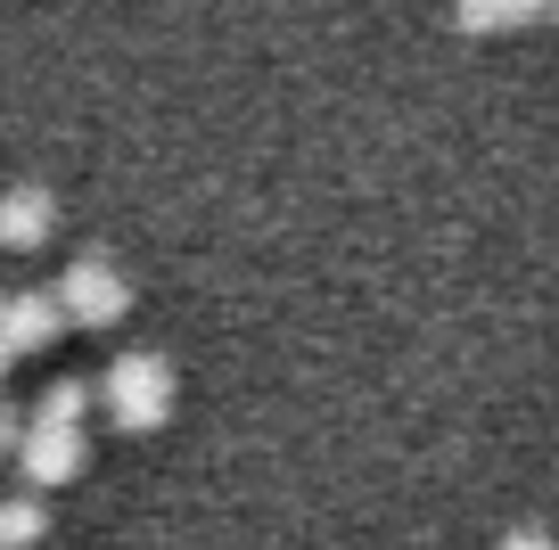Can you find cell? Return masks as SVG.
<instances>
[{"label": "cell", "mask_w": 559, "mask_h": 550, "mask_svg": "<svg viewBox=\"0 0 559 550\" xmlns=\"http://www.w3.org/2000/svg\"><path fill=\"white\" fill-rule=\"evenodd\" d=\"M99 403H107V419H116L123 435L165 428V411H174V361H165L157 345H123V354L107 361V379H99Z\"/></svg>", "instance_id": "1"}, {"label": "cell", "mask_w": 559, "mask_h": 550, "mask_svg": "<svg viewBox=\"0 0 559 550\" xmlns=\"http://www.w3.org/2000/svg\"><path fill=\"white\" fill-rule=\"evenodd\" d=\"M58 304H67L74 328H107L132 312V279H123V263L107 247H74V263L58 272Z\"/></svg>", "instance_id": "2"}, {"label": "cell", "mask_w": 559, "mask_h": 550, "mask_svg": "<svg viewBox=\"0 0 559 550\" xmlns=\"http://www.w3.org/2000/svg\"><path fill=\"white\" fill-rule=\"evenodd\" d=\"M83 461H91L83 428H25V444H17L25 493H41V485H74V477H83Z\"/></svg>", "instance_id": "3"}, {"label": "cell", "mask_w": 559, "mask_h": 550, "mask_svg": "<svg viewBox=\"0 0 559 550\" xmlns=\"http://www.w3.org/2000/svg\"><path fill=\"white\" fill-rule=\"evenodd\" d=\"M58 321H67V304H58V288H17L9 304H0V337L17 345V354H41V345L58 337Z\"/></svg>", "instance_id": "4"}, {"label": "cell", "mask_w": 559, "mask_h": 550, "mask_svg": "<svg viewBox=\"0 0 559 550\" xmlns=\"http://www.w3.org/2000/svg\"><path fill=\"white\" fill-rule=\"evenodd\" d=\"M50 223H58L50 181H9V190H0V247H34Z\"/></svg>", "instance_id": "5"}, {"label": "cell", "mask_w": 559, "mask_h": 550, "mask_svg": "<svg viewBox=\"0 0 559 550\" xmlns=\"http://www.w3.org/2000/svg\"><path fill=\"white\" fill-rule=\"evenodd\" d=\"M91 395H99V386H91V379H74V370H58V379H50V386H41V395H34V428H83Z\"/></svg>", "instance_id": "6"}, {"label": "cell", "mask_w": 559, "mask_h": 550, "mask_svg": "<svg viewBox=\"0 0 559 550\" xmlns=\"http://www.w3.org/2000/svg\"><path fill=\"white\" fill-rule=\"evenodd\" d=\"M41 526H50V517H41L34 493H0V550H34Z\"/></svg>", "instance_id": "7"}, {"label": "cell", "mask_w": 559, "mask_h": 550, "mask_svg": "<svg viewBox=\"0 0 559 550\" xmlns=\"http://www.w3.org/2000/svg\"><path fill=\"white\" fill-rule=\"evenodd\" d=\"M535 17V0H461L453 25L461 34H502V25H526Z\"/></svg>", "instance_id": "8"}, {"label": "cell", "mask_w": 559, "mask_h": 550, "mask_svg": "<svg viewBox=\"0 0 559 550\" xmlns=\"http://www.w3.org/2000/svg\"><path fill=\"white\" fill-rule=\"evenodd\" d=\"M493 550H559V542H551V526H510Z\"/></svg>", "instance_id": "9"}, {"label": "cell", "mask_w": 559, "mask_h": 550, "mask_svg": "<svg viewBox=\"0 0 559 550\" xmlns=\"http://www.w3.org/2000/svg\"><path fill=\"white\" fill-rule=\"evenodd\" d=\"M25 428H34V419H17V411H9V403H0V461H17V444H25Z\"/></svg>", "instance_id": "10"}, {"label": "cell", "mask_w": 559, "mask_h": 550, "mask_svg": "<svg viewBox=\"0 0 559 550\" xmlns=\"http://www.w3.org/2000/svg\"><path fill=\"white\" fill-rule=\"evenodd\" d=\"M9 361H17V345H9V337H0V379H9Z\"/></svg>", "instance_id": "11"}]
</instances>
